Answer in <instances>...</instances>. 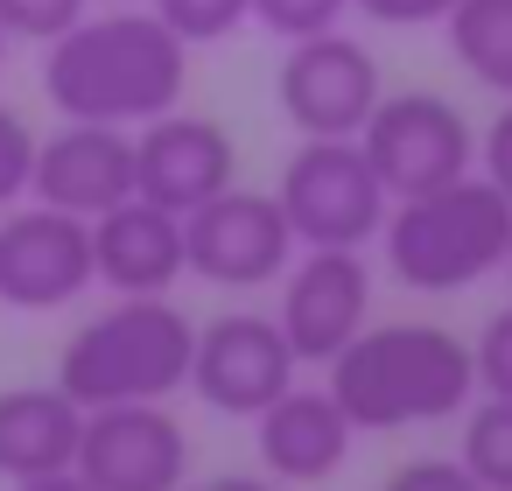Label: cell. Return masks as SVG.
Returning <instances> with one entry per match:
<instances>
[{"label":"cell","mask_w":512,"mask_h":491,"mask_svg":"<svg viewBox=\"0 0 512 491\" xmlns=\"http://www.w3.org/2000/svg\"><path fill=\"white\" fill-rule=\"evenodd\" d=\"M43 92L64 120L148 127L190 92V43L155 8H92L78 29L43 43Z\"/></svg>","instance_id":"obj_1"},{"label":"cell","mask_w":512,"mask_h":491,"mask_svg":"<svg viewBox=\"0 0 512 491\" xmlns=\"http://www.w3.org/2000/svg\"><path fill=\"white\" fill-rule=\"evenodd\" d=\"M323 386L358 435H400V428L456 421L477 393V365L470 344L442 323H365L323 365Z\"/></svg>","instance_id":"obj_2"},{"label":"cell","mask_w":512,"mask_h":491,"mask_svg":"<svg viewBox=\"0 0 512 491\" xmlns=\"http://www.w3.org/2000/svg\"><path fill=\"white\" fill-rule=\"evenodd\" d=\"M197 358V323L169 295H120L113 309L85 316L57 358V386L92 414V407H134V400H169L190 386Z\"/></svg>","instance_id":"obj_3"},{"label":"cell","mask_w":512,"mask_h":491,"mask_svg":"<svg viewBox=\"0 0 512 491\" xmlns=\"http://www.w3.org/2000/svg\"><path fill=\"white\" fill-rule=\"evenodd\" d=\"M386 267L400 288L414 295H456V288H477L505 267V246H512V197L484 176H463L449 190H428V197H400L386 211Z\"/></svg>","instance_id":"obj_4"},{"label":"cell","mask_w":512,"mask_h":491,"mask_svg":"<svg viewBox=\"0 0 512 491\" xmlns=\"http://www.w3.org/2000/svg\"><path fill=\"white\" fill-rule=\"evenodd\" d=\"M274 197L288 211L295 246H358L365 253L386 232V211H393V197L372 176L358 141H295Z\"/></svg>","instance_id":"obj_5"},{"label":"cell","mask_w":512,"mask_h":491,"mask_svg":"<svg viewBox=\"0 0 512 491\" xmlns=\"http://www.w3.org/2000/svg\"><path fill=\"white\" fill-rule=\"evenodd\" d=\"M358 148L393 204L477 176V134H470L463 106H449L442 92H386L365 120Z\"/></svg>","instance_id":"obj_6"},{"label":"cell","mask_w":512,"mask_h":491,"mask_svg":"<svg viewBox=\"0 0 512 491\" xmlns=\"http://www.w3.org/2000/svg\"><path fill=\"white\" fill-rule=\"evenodd\" d=\"M274 99H281V120L295 127V141H358L372 106L386 99V78L358 36L330 29V36L288 43V57L274 71Z\"/></svg>","instance_id":"obj_7"},{"label":"cell","mask_w":512,"mask_h":491,"mask_svg":"<svg viewBox=\"0 0 512 491\" xmlns=\"http://www.w3.org/2000/svg\"><path fill=\"white\" fill-rule=\"evenodd\" d=\"M183 253H190V274L211 281V288H267V281L288 274V260L302 246H295L274 190H239L232 183L183 218Z\"/></svg>","instance_id":"obj_8"},{"label":"cell","mask_w":512,"mask_h":491,"mask_svg":"<svg viewBox=\"0 0 512 491\" xmlns=\"http://www.w3.org/2000/svg\"><path fill=\"white\" fill-rule=\"evenodd\" d=\"M302 358L288 351L281 323L260 316V309H225L211 323H197V358H190V393L211 407V414H232V421H253L267 414L288 386H295Z\"/></svg>","instance_id":"obj_9"},{"label":"cell","mask_w":512,"mask_h":491,"mask_svg":"<svg viewBox=\"0 0 512 491\" xmlns=\"http://www.w3.org/2000/svg\"><path fill=\"white\" fill-rule=\"evenodd\" d=\"M372 316V267L358 246H302L281 274V337L302 365H330Z\"/></svg>","instance_id":"obj_10"},{"label":"cell","mask_w":512,"mask_h":491,"mask_svg":"<svg viewBox=\"0 0 512 491\" xmlns=\"http://www.w3.org/2000/svg\"><path fill=\"white\" fill-rule=\"evenodd\" d=\"M92 218L50 211V204H8L0 218V302L43 316L71 309L92 288Z\"/></svg>","instance_id":"obj_11"},{"label":"cell","mask_w":512,"mask_h":491,"mask_svg":"<svg viewBox=\"0 0 512 491\" xmlns=\"http://www.w3.org/2000/svg\"><path fill=\"white\" fill-rule=\"evenodd\" d=\"M78 477L92 491H183L190 484V428L169 400L92 407L78 435Z\"/></svg>","instance_id":"obj_12"},{"label":"cell","mask_w":512,"mask_h":491,"mask_svg":"<svg viewBox=\"0 0 512 491\" xmlns=\"http://www.w3.org/2000/svg\"><path fill=\"white\" fill-rule=\"evenodd\" d=\"M239 183V148L211 113H162L148 127H134V197L190 218L197 204H211L218 190Z\"/></svg>","instance_id":"obj_13"},{"label":"cell","mask_w":512,"mask_h":491,"mask_svg":"<svg viewBox=\"0 0 512 491\" xmlns=\"http://www.w3.org/2000/svg\"><path fill=\"white\" fill-rule=\"evenodd\" d=\"M29 197L50 204V211H71V218H106L113 204L134 197V134L64 120L50 141H36Z\"/></svg>","instance_id":"obj_14"},{"label":"cell","mask_w":512,"mask_h":491,"mask_svg":"<svg viewBox=\"0 0 512 491\" xmlns=\"http://www.w3.org/2000/svg\"><path fill=\"white\" fill-rule=\"evenodd\" d=\"M351 414L330 400V386H288L267 414H253V449L274 484H323L351 463Z\"/></svg>","instance_id":"obj_15"},{"label":"cell","mask_w":512,"mask_h":491,"mask_svg":"<svg viewBox=\"0 0 512 491\" xmlns=\"http://www.w3.org/2000/svg\"><path fill=\"white\" fill-rule=\"evenodd\" d=\"M92 274L113 295H169L190 274L183 218L162 211V204H148V197L113 204L106 218H92Z\"/></svg>","instance_id":"obj_16"},{"label":"cell","mask_w":512,"mask_h":491,"mask_svg":"<svg viewBox=\"0 0 512 491\" xmlns=\"http://www.w3.org/2000/svg\"><path fill=\"white\" fill-rule=\"evenodd\" d=\"M78 435H85V407L43 379V386H0V477H50L78 463Z\"/></svg>","instance_id":"obj_17"},{"label":"cell","mask_w":512,"mask_h":491,"mask_svg":"<svg viewBox=\"0 0 512 491\" xmlns=\"http://www.w3.org/2000/svg\"><path fill=\"white\" fill-rule=\"evenodd\" d=\"M442 36H449V57L470 85L512 99V0H456Z\"/></svg>","instance_id":"obj_18"},{"label":"cell","mask_w":512,"mask_h":491,"mask_svg":"<svg viewBox=\"0 0 512 491\" xmlns=\"http://www.w3.org/2000/svg\"><path fill=\"white\" fill-rule=\"evenodd\" d=\"M456 463L484 484V491H512V400H477L463 407V442H456Z\"/></svg>","instance_id":"obj_19"},{"label":"cell","mask_w":512,"mask_h":491,"mask_svg":"<svg viewBox=\"0 0 512 491\" xmlns=\"http://www.w3.org/2000/svg\"><path fill=\"white\" fill-rule=\"evenodd\" d=\"M148 8H155L190 50L225 43V36H239V29L253 22V0H148Z\"/></svg>","instance_id":"obj_20"},{"label":"cell","mask_w":512,"mask_h":491,"mask_svg":"<svg viewBox=\"0 0 512 491\" xmlns=\"http://www.w3.org/2000/svg\"><path fill=\"white\" fill-rule=\"evenodd\" d=\"M351 0H253V22L281 43H302V36H330L344 29Z\"/></svg>","instance_id":"obj_21"},{"label":"cell","mask_w":512,"mask_h":491,"mask_svg":"<svg viewBox=\"0 0 512 491\" xmlns=\"http://www.w3.org/2000/svg\"><path fill=\"white\" fill-rule=\"evenodd\" d=\"M92 15V0H0V29L15 43H57Z\"/></svg>","instance_id":"obj_22"},{"label":"cell","mask_w":512,"mask_h":491,"mask_svg":"<svg viewBox=\"0 0 512 491\" xmlns=\"http://www.w3.org/2000/svg\"><path fill=\"white\" fill-rule=\"evenodd\" d=\"M36 127L8 106V99H0V211H8V204H22L29 197V176H36Z\"/></svg>","instance_id":"obj_23"},{"label":"cell","mask_w":512,"mask_h":491,"mask_svg":"<svg viewBox=\"0 0 512 491\" xmlns=\"http://www.w3.org/2000/svg\"><path fill=\"white\" fill-rule=\"evenodd\" d=\"M470 365H477V393L512 400V302L498 316H484V330L470 344Z\"/></svg>","instance_id":"obj_24"},{"label":"cell","mask_w":512,"mask_h":491,"mask_svg":"<svg viewBox=\"0 0 512 491\" xmlns=\"http://www.w3.org/2000/svg\"><path fill=\"white\" fill-rule=\"evenodd\" d=\"M386 491H484L456 456H414V463H400L393 477H386Z\"/></svg>","instance_id":"obj_25"},{"label":"cell","mask_w":512,"mask_h":491,"mask_svg":"<svg viewBox=\"0 0 512 491\" xmlns=\"http://www.w3.org/2000/svg\"><path fill=\"white\" fill-rule=\"evenodd\" d=\"M477 176L484 183H498L505 197H512V99L498 106V120L477 134Z\"/></svg>","instance_id":"obj_26"},{"label":"cell","mask_w":512,"mask_h":491,"mask_svg":"<svg viewBox=\"0 0 512 491\" xmlns=\"http://www.w3.org/2000/svg\"><path fill=\"white\" fill-rule=\"evenodd\" d=\"M351 8L379 29H421V22H449L456 0H351Z\"/></svg>","instance_id":"obj_27"},{"label":"cell","mask_w":512,"mask_h":491,"mask_svg":"<svg viewBox=\"0 0 512 491\" xmlns=\"http://www.w3.org/2000/svg\"><path fill=\"white\" fill-rule=\"evenodd\" d=\"M183 491H281L267 470H218V477H190Z\"/></svg>","instance_id":"obj_28"},{"label":"cell","mask_w":512,"mask_h":491,"mask_svg":"<svg viewBox=\"0 0 512 491\" xmlns=\"http://www.w3.org/2000/svg\"><path fill=\"white\" fill-rule=\"evenodd\" d=\"M15 491H92V484H85L78 463H71V470H50V477H22Z\"/></svg>","instance_id":"obj_29"},{"label":"cell","mask_w":512,"mask_h":491,"mask_svg":"<svg viewBox=\"0 0 512 491\" xmlns=\"http://www.w3.org/2000/svg\"><path fill=\"white\" fill-rule=\"evenodd\" d=\"M8 43H15V36H8V29H0V71H8Z\"/></svg>","instance_id":"obj_30"},{"label":"cell","mask_w":512,"mask_h":491,"mask_svg":"<svg viewBox=\"0 0 512 491\" xmlns=\"http://www.w3.org/2000/svg\"><path fill=\"white\" fill-rule=\"evenodd\" d=\"M498 274H505V281H512V246H505V267H498Z\"/></svg>","instance_id":"obj_31"}]
</instances>
